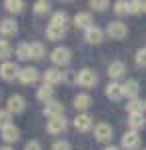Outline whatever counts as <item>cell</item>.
Returning a JSON list of instances; mask_svg holds the SVG:
<instances>
[{"instance_id": "14", "label": "cell", "mask_w": 146, "mask_h": 150, "mask_svg": "<svg viewBox=\"0 0 146 150\" xmlns=\"http://www.w3.org/2000/svg\"><path fill=\"white\" fill-rule=\"evenodd\" d=\"M138 90H140V84L136 78H128L126 82H122V96L132 100V98H138Z\"/></svg>"}, {"instance_id": "11", "label": "cell", "mask_w": 146, "mask_h": 150, "mask_svg": "<svg viewBox=\"0 0 146 150\" xmlns=\"http://www.w3.org/2000/svg\"><path fill=\"white\" fill-rule=\"evenodd\" d=\"M42 80H44V84H50V86H56V84H60L62 80H66V74L62 72V70H58V68H48L42 74Z\"/></svg>"}, {"instance_id": "8", "label": "cell", "mask_w": 146, "mask_h": 150, "mask_svg": "<svg viewBox=\"0 0 146 150\" xmlns=\"http://www.w3.org/2000/svg\"><path fill=\"white\" fill-rule=\"evenodd\" d=\"M42 114H44L48 120H50V118H60V116H64V104L58 102V100H52V102L44 104Z\"/></svg>"}, {"instance_id": "39", "label": "cell", "mask_w": 146, "mask_h": 150, "mask_svg": "<svg viewBox=\"0 0 146 150\" xmlns=\"http://www.w3.org/2000/svg\"><path fill=\"white\" fill-rule=\"evenodd\" d=\"M0 150H14V148H12V146H8V144H6V146H2V148H0Z\"/></svg>"}, {"instance_id": "19", "label": "cell", "mask_w": 146, "mask_h": 150, "mask_svg": "<svg viewBox=\"0 0 146 150\" xmlns=\"http://www.w3.org/2000/svg\"><path fill=\"white\" fill-rule=\"evenodd\" d=\"M36 98L40 100V102H52L54 100V86H50V84H42L38 90H36Z\"/></svg>"}, {"instance_id": "15", "label": "cell", "mask_w": 146, "mask_h": 150, "mask_svg": "<svg viewBox=\"0 0 146 150\" xmlns=\"http://www.w3.org/2000/svg\"><path fill=\"white\" fill-rule=\"evenodd\" d=\"M104 34H106V32H104L102 28H98V26L92 24L88 30H84V40H86L88 44H100L102 40H104Z\"/></svg>"}, {"instance_id": "2", "label": "cell", "mask_w": 146, "mask_h": 150, "mask_svg": "<svg viewBox=\"0 0 146 150\" xmlns=\"http://www.w3.org/2000/svg\"><path fill=\"white\" fill-rule=\"evenodd\" d=\"M96 82H98V74L92 68H80L76 72V84L82 88H92L96 86Z\"/></svg>"}, {"instance_id": "29", "label": "cell", "mask_w": 146, "mask_h": 150, "mask_svg": "<svg viewBox=\"0 0 146 150\" xmlns=\"http://www.w3.org/2000/svg\"><path fill=\"white\" fill-rule=\"evenodd\" d=\"M32 8H34L36 14H48V12H50V2H46V0H36Z\"/></svg>"}, {"instance_id": "38", "label": "cell", "mask_w": 146, "mask_h": 150, "mask_svg": "<svg viewBox=\"0 0 146 150\" xmlns=\"http://www.w3.org/2000/svg\"><path fill=\"white\" fill-rule=\"evenodd\" d=\"M104 150H122V148H120V146H106Z\"/></svg>"}, {"instance_id": "36", "label": "cell", "mask_w": 146, "mask_h": 150, "mask_svg": "<svg viewBox=\"0 0 146 150\" xmlns=\"http://www.w3.org/2000/svg\"><path fill=\"white\" fill-rule=\"evenodd\" d=\"M52 150H72V146H70L68 140H56L52 144Z\"/></svg>"}, {"instance_id": "37", "label": "cell", "mask_w": 146, "mask_h": 150, "mask_svg": "<svg viewBox=\"0 0 146 150\" xmlns=\"http://www.w3.org/2000/svg\"><path fill=\"white\" fill-rule=\"evenodd\" d=\"M24 150H42V144L38 140H30V142L24 144Z\"/></svg>"}, {"instance_id": "13", "label": "cell", "mask_w": 146, "mask_h": 150, "mask_svg": "<svg viewBox=\"0 0 146 150\" xmlns=\"http://www.w3.org/2000/svg\"><path fill=\"white\" fill-rule=\"evenodd\" d=\"M40 78V72L34 68V66H26V68H20V74H18V80L22 84H36Z\"/></svg>"}, {"instance_id": "6", "label": "cell", "mask_w": 146, "mask_h": 150, "mask_svg": "<svg viewBox=\"0 0 146 150\" xmlns=\"http://www.w3.org/2000/svg\"><path fill=\"white\" fill-rule=\"evenodd\" d=\"M120 148L122 150H138L140 148V134L134 132V130L124 132L122 140H120Z\"/></svg>"}, {"instance_id": "26", "label": "cell", "mask_w": 146, "mask_h": 150, "mask_svg": "<svg viewBox=\"0 0 146 150\" xmlns=\"http://www.w3.org/2000/svg\"><path fill=\"white\" fill-rule=\"evenodd\" d=\"M126 110H128V114H138V112H144V100H140V98H132V100H128L126 104Z\"/></svg>"}, {"instance_id": "30", "label": "cell", "mask_w": 146, "mask_h": 150, "mask_svg": "<svg viewBox=\"0 0 146 150\" xmlns=\"http://www.w3.org/2000/svg\"><path fill=\"white\" fill-rule=\"evenodd\" d=\"M10 52H12L10 42H8V40H0V60L6 62V58L10 56Z\"/></svg>"}, {"instance_id": "4", "label": "cell", "mask_w": 146, "mask_h": 150, "mask_svg": "<svg viewBox=\"0 0 146 150\" xmlns=\"http://www.w3.org/2000/svg\"><path fill=\"white\" fill-rule=\"evenodd\" d=\"M6 110L10 114H22L24 110H26V98H24L22 94H12V96H8Z\"/></svg>"}, {"instance_id": "17", "label": "cell", "mask_w": 146, "mask_h": 150, "mask_svg": "<svg viewBox=\"0 0 146 150\" xmlns=\"http://www.w3.org/2000/svg\"><path fill=\"white\" fill-rule=\"evenodd\" d=\"M0 34L2 36H14L18 34V24L14 18H2L0 20Z\"/></svg>"}, {"instance_id": "3", "label": "cell", "mask_w": 146, "mask_h": 150, "mask_svg": "<svg viewBox=\"0 0 146 150\" xmlns=\"http://www.w3.org/2000/svg\"><path fill=\"white\" fill-rule=\"evenodd\" d=\"M104 32L110 36L112 40H124V38L128 36V26L124 22H120V20H112V22L106 26Z\"/></svg>"}, {"instance_id": "21", "label": "cell", "mask_w": 146, "mask_h": 150, "mask_svg": "<svg viewBox=\"0 0 146 150\" xmlns=\"http://www.w3.org/2000/svg\"><path fill=\"white\" fill-rule=\"evenodd\" d=\"M74 26L76 28H82V30H88L90 26H92V14L90 12H78L76 16H74Z\"/></svg>"}, {"instance_id": "16", "label": "cell", "mask_w": 146, "mask_h": 150, "mask_svg": "<svg viewBox=\"0 0 146 150\" xmlns=\"http://www.w3.org/2000/svg\"><path fill=\"white\" fill-rule=\"evenodd\" d=\"M74 108L78 110V114H82V112H86L90 106H92V96H90L88 92H80L74 96Z\"/></svg>"}, {"instance_id": "9", "label": "cell", "mask_w": 146, "mask_h": 150, "mask_svg": "<svg viewBox=\"0 0 146 150\" xmlns=\"http://www.w3.org/2000/svg\"><path fill=\"white\" fill-rule=\"evenodd\" d=\"M0 138L10 146V144H14V142H18V140H20V130H18V126L12 122V124H8L6 128H2V130H0Z\"/></svg>"}, {"instance_id": "20", "label": "cell", "mask_w": 146, "mask_h": 150, "mask_svg": "<svg viewBox=\"0 0 146 150\" xmlns=\"http://www.w3.org/2000/svg\"><path fill=\"white\" fill-rule=\"evenodd\" d=\"M104 94L110 98V100H114V102H118V100H122V84H118V82H108V86H106V90H104Z\"/></svg>"}, {"instance_id": "41", "label": "cell", "mask_w": 146, "mask_h": 150, "mask_svg": "<svg viewBox=\"0 0 146 150\" xmlns=\"http://www.w3.org/2000/svg\"><path fill=\"white\" fill-rule=\"evenodd\" d=\"M144 108H146V100H144Z\"/></svg>"}, {"instance_id": "27", "label": "cell", "mask_w": 146, "mask_h": 150, "mask_svg": "<svg viewBox=\"0 0 146 150\" xmlns=\"http://www.w3.org/2000/svg\"><path fill=\"white\" fill-rule=\"evenodd\" d=\"M24 6H26V4H24L22 0H6V2H4V8L10 12V14H20V12L24 10Z\"/></svg>"}, {"instance_id": "28", "label": "cell", "mask_w": 146, "mask_h": 150, "mask_svg": "<svg viewBox=\"0 0 146 150\" xmlns=\"http://www.w3.org/2000/svg\"><path fill=\"white\" fill-rule=\"evenodd\" d=\"M16 56H18V60H30V44L28 42H18Z\"/></svg>"}, {"instance_id": "33", "label": "cell", "mask_w": 146, "mask_h": 150, "mask_svg": "<svg viewBox=\"0 0 146 150\" xmlns=\"http://www.w3.org/2000/svg\"><path fill=\"white\" fill-rule=\"evenodd\" d=\"M10 120H12V114L6 110V108H0V130H2V128H6L8 124H12Z\"/></svg>"}, {"instance_id": "25", "label": "cell", "mask_w": 146, "mask_h": 150, "mask_svg": "<svg viewBox=\"0 0 146 150\" xmlns=\"http://www.w3.org/2000/svg\"><path fill=\"white\" fill-rule=\"evenodd\" d=\"M50 24L52 26H60V28H66L68 24V14L64 10H58L52 14V18H50Z\"/></svg>"}, {"instance_id": "32", "label": "cell", "mask_w": 146, "mask_h": 150, "mask_svg": "<svg viewBox=\"0 0 146 150\" xmlns=\"http://www.w3.org/2000/svg\"><path fill=\"white\" fill-rule=\"evenodd\" d=\"M114 12H116L118 16L130 14V12H128V2H126V0H116V2H114Z\"/></svg>"}, {"instance_id": "24", "label": "cell", "mask_w": 146, "mask_h": 150, "mask_svg": "<svg viewBox=\"0 0 146 150\" xmlns=\"http://www.w3.org/2000/svg\"><path fill=\"white\" fill-rule=\"evenodd\" d=\"M46 56V46L42 42H30V58L32 60H42Z\"/></svg>"}, {"instance_id": "7", "label": "cell", "mask_w": 146, "mask_h": 150, "mask_svg": "<svg viewBox=\"0 0 146 150\" xmlns=\"http://www.w3.org/2000/svg\"><path fill=\"white\" fill-rule=\"evenodd\" d=\"M66 128H68V120L64 118V116H60V118H50V120L46 122V132L52 134V136L62 134Z\"/></svg>"}, {"instance_id": "31", "label": "cell", "mask_w": 146, "mask_h": 150, "mask_svg": "<svg viewBox=\"0 0 146 150\" xmlns=\"http://www.w3.org/2000/svg\"><path fill=\"white\" fill-rule=\"evenodd\" d=\"M128 12H130V14H142V12H144V2H142V0H132V2H128Z\"/></svg>"}, {"instance_id": "22", "label": "cell", "mask_w": 146, "mask_h": 150, "mask_svg": "<svg viewBox=\"0 0 146 150\" xmlns=\"http://www.w3.org/2000/svg\"><path fill=\"white\" fill-rule=\"evenodd\" d=\"M128 126H130V130H134V132L142 130V128L146 126L144 112H138V114H128Z\"/></svg>"}, {"instance_id": "35", "label": "cell", "mask_w": 146, "mask_h": 150, "mask_svg": "<svg viewBox=\"0 0 146 150\" xmlns=\"http://www.w3.org/2000/svg\"><path fill=\"white\" fill-rule=\"evenodd\" d=\"M108 6H110V4H108V0H90V8H92V10L104 12Z\"/></svg>"}, {"instance_id": "40", "label": "cell", "mask_w": 146, "mask_h": 150, "mask_svg": "<svg viewBox=\"0 0 146 150\" xmlns=\"http://www.w3.org/2000/svg\"><path fill=\"white\" fill-rule=\"evenodd\" d=\"M144 12H146V2H144Z\"/></svg>"}, {"instance_id": "23", "label": "cell", "mask_w": 146, "mask_h": 150, "mask_svg": "<svg viewBox=\"0 0 146 150\" xmlns=\"http://www.w3.org/2000/svg\"><path fill=\"white\" fill-rule=\"evenodd\" d=\"M66 34V28H60V26H52V24H48V28H46V38L48 40H52V42H58V40H62Z\"/></svg>"}, {"instance_id": "18", "label": "cell", "mask_w": 146, "mask_h": 150, "mask_svg": "<svg viewBox=\"0 0 146 150\" xmlns=\"http://www.w3.org/2000/svg\"><path fill=\"white\" fill-rule=\"evenodd\" d=\"M124 74H126V66H124V62L114 60V62L108 64V76L112 78V82H116L118 78H122Z\"/></svg>"}, {"instance_id": "34", "label": "cell", "mask_w": 146, "mask_h": 150, "mask_svg": "<svg viewBox=\"0 0 146 150\" xmlns=\"http://www.w3.org/2000/svg\"><path fill=\"white\" fill-rule=\"evenodd\" d=\"M136 66H140V68H146V46L140 48V50H136Z\"/></svg>"}, {"instance_id": "12", "label": "cell", "mask_w": 146, "mask_h": 150, "mask_svg": "<svg viewBox=\"0 0 146 150\" xmlns=\"http://www.w3.org/2000/svg\"><path fill=\"white\" fill-rule=\"evenodd\" d=\"M92 124H94V118L88 114V112H82L74 118V128L78 132H90L92 130Z\"/></svg>"}, {"instance_id": "1", "label": "cell", "mask_w": 146, "mask_h": 150, "mask_svg": "<svg viewBox=\"0 0 146 150\" xmlns=\"http://www.w3.org/2000/svg\"><path fill=\"white\" fill-rule=\"evenodd\" d=\"M50 60H52L54 68L68 66L70 60H72V52H70V48H66V46H56L52 52H50Z\"/></svg>"}, {"instance_id": "10", "label": "cell", "mask_w": 146, "mask_h": 150, "mask_svg": "<svg viewBox=\"0 0 146 150\" xmlns=\"http://www.w3.org/2000/svg\"><path fill=\"white\" fill-rule=\"evenodd\" d=\"M94 138L98 142H110L112 140V126L108 122H98L94 126Z\"/></svg>"}, {"instance_id": "5", "label": "cell", "mask_w": 146, "mask_h": 150, "mask_svg": "<svg viewBox=\"0 0 146 150\" xmlns=\"http://www.w3.org/2000/svg\"><path fill=\"white\" fill-rule=\"evenodd\" d=\"M18 74H20V66H18L16 62L6 60V62L0 64V78H2V80L12 82L14 78H18Z\"/></svg>"}]
</instances>
